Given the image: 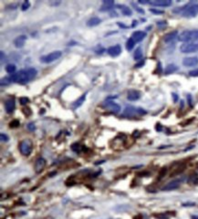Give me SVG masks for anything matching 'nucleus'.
<instances>
[{
    "label": "nucleus",
    "instance_id": "obj_7",
    "mask_svg": "<svg viewBox=\"0 0 198 219\" xmlns=\"http://www.w3.org/2000/svg\"><path fill=\"white\" fill-rule=\"evenodd\" d=\"M182 182H183V179H176V180H173L172 182L166 184L162 188V190L163 191H171V190L177 189L178 187L180 186V185L182 184Z\"/></svg>",
    "mask_w": 198,
    "mask_h": 219
},
{
    "label": "nucleus",
    "instance_id": "obj_14",
    "mask_svg": "<svg viewBox=\"0 0 198 219\" xmlns=\"http://www.w3.org/2000/svg\"><path fill=\"white\" fill-rule=\"evenodd\" d=\"M16 108V102L14 99H9L5 102V110L7 113H12L15 111Z\"/></svg>",
    "mask_w": 198,
    "mask_h": 219
},
{
    "label": "nucleus",
    "instance_id": "obj_48",
    "mask_svg": "<svg viewBox=\"0 0 198 219\" xmlns=\"http://www.w3.org/2000/svg\"><path fill=\"white\" fill-rule=\"evenodd\" d=\"M194 185H198V177H196V178L194 179Z\"/></svg>",
    "mask_w": 198,
    "mask_h": 219
},
{
    "label": "nucleus",
    "instance_id": "obj_35",
    "mask_svg": "<svg viewBox=\"0 0 198 219\" xmlns=\"http://www.w3.org/2000/svg\"><path fill=\"white\" fill-rule=\"evenodd\" d=\"M0 138H1V141L2 142H7L9 140V138L7 134L5 133H1V135H0Z\"/></svg>",
    "mask_w": 198,
    "mask_h": 219
},
{
    "label": "nucleus",
    "instance_id": "obj_6",
    "mask_svg": "<svg viewBox=\"0 0 198 219\" xmlns=\"http://www.w3.org/2000/svg\"><path fill=\"white\" fill-rule=\"evenodd\" d=\"M180 51L182 53H193L198 51V43H185L181 45Z\"/></svg>",
    "mask_w": 198,
    "mask_h": 219
},
{
    "label": "nucleus",
    "instance_id": "obj_21",
    "mask_svg": "<svg viewBox=\"0 0 198 219\" xmlns=\"http://www.w3.org/2000/svg\"><path fill=\"white\" fill-rule=\"evenodd\" d=\"M177 70H178V67L176 65H174V64H169V65H167V67L164 70V74L165 75H170V74L174 73Z\"/></svg>",
    "mask_w": 198,
    "mask_h": 219
},
{
    "label": "nucleus",
    "instance_id": "obj_30",
    "mask_svg": "<svg viewBox=\"0 0 198 219\" xmlns=\"http://www.w3.org/2000/svg\"><path fill=\"white\" fill-rule=\"evenodd\" d=\"M154 217H156L157 219H169V216L166 214H156L154 215Z\"/></svg>",
    "mask_w": 198,
    "mask_h": 219
},
{
    "label": "nucleus",
    "instance_id": "obj_22",
    "mask_svg": "<svg viewBox=\"0 0 198 219\" xmlns=\"http://www.w3.org/2000/svg\"><path fill=\"white\" fill-rule=\"evenodd\" d=\"M86 95H87V93L81 95V96L80 98H78V99H77V101L73 103V108H74V109H77V108L81 107V106L82 105V103L85 102V99H86Z\"/></svg>",
    "mask_w": 198,
    "mask_h": 219
},
{
    "label": "nucleus",
    "instance_id": "obj_50",
    "mask_svg": "<svg viewBox=\"0 0 198 219\" xmlns=\"http://www.w3.org/2000/svg\"><path fill=\"white\" fill-rule=\"evenodd\" d=\"M135 25H137V21H136V20H134V21H133V24H132V27H135Z\"/></svg>",
    "mask_w": 198,
    "mask_h": 219
},
{
    "label": "nucleus",
    "instance_id": "obj_8",
    "mask_svg": "<svg viewBox=\"0 0 198 219\" xmlns=\"http://www.w3.org/2000/svg\"><path fill=\"white\" fill-rule=\"evenodd\" d=\"M183 65L185 67H194L198 65V58L197 57H188L183 59Z\"/></svg>",
    "mask_w": 198,
    "mask_h": 219
},
{
    "label": "nucleus",
    "instance_id": "obj_42",
    "mask_svg": "<svg viewBox=\"0 0 198 219\" xmlns=\"http://www.w3.org/2000/svg\"><path fill=\"white\" fill-rule=\"evenodd\" d=\"M138 3L142 4V5H146V4H149V1H147V0H139Z\"/></svg>",
    "mask_w": 198,
    "mask_h": 219
},
{
    "label": "nucleus",
    "instance_id": "obj_26",
    "mask_svg": "<svg viewBox=\"0 0 198 219\" xmlns=\"http://www.w3.org/2000/svg\"><path fill=\"white\" fill-rule=\"evenodd\" d=\"M134 45H135V41L133 40L132 37H130L128 40H127V42H126V49H127V50L131 51L134 48Z\"/></svg>",
    "mask_w": 198,
    "mask_h": 219
},
{
    "label": "nucleus",
    "instance_id": "obj_2",
    "mask_svg": "<svg viewBox=\"0 0 198 219\" xmlns=\"http://www.w3.org/2000/svg\"><path fill=\"white\" fill-rule=\"evenodd\" d=\"M198 39V29L196 30H185L178 36V40L181 42H192Z\"/></svg>",
    "mask_w": 198,
    "mask_h": 219
},
{
    "label": "nucleus",
    "instance_id": "obj_46",
    "mask_svg": "<svg viewBox=\"0 0 198 219\" xmlns=\"http://www.w3.org/2000/svg\"><path fill=\"white\" fill-rule=\"evenodd\" d=\"M188 102H189V104L192 106V97H191V95H188Z\"/></svg>",
    "mask_w": 198,
    "mask_h": 219
},
{
    "label": "nucleus",
    "instance_id": "obj_43",
    "mask_svg": "<svg viewBox=\"0 0 198 219\" xmlns=\"http://www.w3.org/2000/svg\"><path fill=\"white\" fill-rule=\"evenodd\" d=\"M166 21H161V22H158L157 23V26L158 27H162V26H166Z\"/></svg>",
    "mask_w": 198,
    "mask_h": 219
},
{
    "label": "nucleus",
    "instance_id": "obj_33",
    "mask_svg": "<svg viewBox=\"0 0 198 219\" xmlns=\"http://www.w3.org/2000/svg\"><path fill=\"white\" fill-rule=\"evenodd\" d=\"M19 102H20V104L21 105H26L27 103H28L29 99L27 97H21L20 99H19Z\"/></svg>",
    "mask_w": 198,
    "mask_h": 219
},
{
    "label": "nucleus",
    "instance_id": "obj_23",
    "mask_svg": "<svg viewBox=\"0 0 198 219\" xmlns=\"http://www.w3.org/2000/svg\"><path fill=\"white\" fill-rule=\"evenodd\" d=\"M117 7H120V9L122 10V13H123L124 16H132V11L131 10L130 7H126V6H124V5H118Z\"/></svg>",
    "mask_w": 198,
    "mask_h": 219
},
{
    "label": "nucleus",
    "instance_id": "obj_36",
    "mask_svg": "<svg viewBox=\"0 0 198 219\" xmlns=\"http://www.w3.org/2000/svg\"><path fill=\"white\" fill-rule=\"evenodd\" d=\"M189 75L191 77H198V69L196 70H191L189 72Z\"/></svg>",
    "mask_w": 198,
    "mask_h": 219
},
{
    "label": "nucleus",
    "instance_id": "obj_34",
    "mask_svg": "<svg viewBox=\"0 0 198 219\" xmlns=\"http://www.w3.org/2000/svg\"><path fill=\"white\" fill-rule=\"evenodd\" d=\"M29 7H30V3H29L28 1H25V2L22 4L21 8H22L23 11H26V10H28V9L29 8Z\"/></svg>",
    "mask_w": 198,
    "mask_h": 219
},
{
    "label": "nucleus",
    "instance_id": "obj_19",
    "mask_svg": "<svg viewBox=\"0 0 198 219\" xmlns=\"http://www.w3.org/2000/svg\"><path fill=\"white\" fill-rule=\"evenodd\" d=\"M102 22V19L101 18H99L97 16H93L91 18H90L89 20L87 21V26L88 27H96L98 25H100Z\"/></svg>",
    "mask_w": 198,
    "mask_h": 219
},
{
    "label": "nucleus",
    "instance_id": "obj_20",
    "mask_svg": "<svg viewBox=\"0 0 198 219\" xmlns=\"http://www.w3.org/2000/svg\"><path fill=\"white\" fill-rule=\"evenodd\" d=\"M138 113V109L132 107V106H127L125 108V111H124V114L128 117H131V116H133L134 114ZM139 114V113H138Z\"/></svg>",
    "mask_w": 198,
    "mask_h": 219
},
{
    "label": "nucleus",
    "instance_id": "obj_3",
    "mask_svg": "<svg viewBox=\"0 0 198 219\" xmlns=\"http://www.w3.org/2000/svg\"><path fill=\"white\" fill-rule=\"evenodd\" d=\"M62 55V52L59 51V50H57V51H53L48 55H45V56H42L40 58V61L42 63H45V64H48V63H51L55 61H57L58 58H59Z\"/></svg>",
    "mask_w": 198,
    "mask_h": 219
},
{
    "label": "nucleus",
    "instance_id": "obj_27",
    "mask_svg": "<svg viewBox=\"0 0 198 219\" xmlns=\"http://www.w3.org/2000/svg\"><path fill=\"white\" fill-rule=\"evenodd\" d=\"M16 70V66L13 65V64H8V65L6 66V71H7V73H9V74H11V75L15 73Z\"/></svg>",
    "mask_w": 198,
    "mask_h": 219
},
{
    "label": "nucleus",
    "instance_id": "obj_24",
    "mask_svg": "<svg viewBox=\"0 0 198 219\" xmlns=\"http://www.w3.org/2000/svg\"><path fill=\"white\" fill-rule=\"evenodd\" d=\"M185 164H180L178 167H176L175 169H173V173H171V176H173V175H176V174L181 173L185 170Z\"/></svg>",
    "mask_w": 198,
    "mask_h": 219
},
{
    "label": "nucleus",
    "instance_id": "obj_44",
    "mask_svg": "<svg viewBox=\"0 0 198 219\" xmlns=\"http://www.w3.org/2000/svg\"><path fill=\"white\" fill-rule=\"evenodd\" d=\"M195 206L194 203H186V204H183V206Z\"/></svg>",
    "mask_w": 198,
    "mask_h": 219
},
{
    "label": "nucleus",
    "instance_id": "obj_13",
    "mask_svg": "<svg viewBox=\"0 0 198 219\" xmlns=\"http://www.w3.org/2000/svg\"><path fill=\"white\" fill-rule=\"evenodd\" d=\"M146 37V32L144 31H135L132 33V38L133 39V40L135 42H141L142 40H143V38Z\"/></svg>",
    "mask_w": 198,
    "mask_h": 219
},
{
    "label": "nucleus",
    "instance_id": "obj_37",
    "mask_svg": "<svg viewBox=\"0 0 198 219\" xmlns=\"http://www.w3.org/2000/svg\"><path fill=\"white\" fill-rule=\"evenodd\" d=\"M28 129L30 132H34V131L36 130V126H35V124H34L33 123H30L28 124Z\"/></svg>",
    "mask_w": 198,
    "mask_h": 219
},
{
    "label": "nucleus",
    "instance_id": "obj_4",
    "mask_svg": "<svg viewBox=\"0 0 198 219\" xmlns=\"http://www.w3.org/2000/svg\"><path fill=\"white\" fill-rule=\"evenodd\" d=\"M184 17L186 18H192L198 15V4H193V5H189L185 11L182 13Z\"/></svg>",
    "mask_w": 198,
    "mask_h": 219
},
{
    "label": "nucleus",
    "instance_id": "obj_47",
    "mask_svg": "<svg viewBox=\"0 0 198 219\" xmlns=\"http://www.w3.org/2000/svg\"><path fill=\"white\" fill-rule=\"evenodd\" d=\"M173 101H174V102H177V101H178V97H177V95L174 94V93H173Z\"/></svg>",
    "mask_w": 198,
    "mask_h": 219
},
{
    "label": "nucleus",
    "instance_id": "obj_17",
    "mask_svg": "<svg viewBox=\"0 0 198 219\" xmlns=\"http://www.w3.org/2000/svg\"><path fill=\"white\" fill-rule=\"evenodd\" d=\"M177 36H178V31H177V30L169 32V33H167V34H165V35L164 36V41L165 43H169V42L173 41L175 37H178Z\"/></svg>",
    "mask_w": 198,
    "mask_h": 219
},
{
    "label": "nucleus",
    "instance_id": "obj_40",
    "mask_svg": "<svg viewBox=\"0 0 198 219\" xmlns=\"http://www.w3.org/2000/svg\"><path fill=\"white\" fill-rule=\"evenodd\" d=\"M144 63H145L144 61H141L140 62H138L137 64H135V68H141V67H143L144 65Z\"/></svg>",
    "mask_w": 198,
    "mask_h": 219
},
{
    "label": "nucleus",
    "instance_id": "obj_32",
    "mask_svg": "<svg viewBox=\"0 0 198 219\" xmlns=\"http://www.w3.org/2000/svg\"><path fill=\"white\" fill-rule=\"evenodd\" d=\"M9 125H10L11 128H16V127H18L19 125H20V123H19L18 120H13V121L9 123Z\"/></svg>",
    "mask_w": 198,
    "mask_h": 219
},
{
    "label": "nucleus",
    "instance_id": "obj_31",
    "mask_svg": "<svg viewBox=\"0 0 198 219\" xmlns=\"http://www.w3.org/2000/svg\"><path fill=\"white\" fill-rule=\"evenodd\" d=\"M71 149L74 151V152H81V145L78 144H73L72 145H71Z\"/></svg>",
    "mask_w": 198,
    "mask_h": 219
},
{
    "label": "nucleus",
    "instance_id": "obj_38",
    "mask_svg": "<svg viewBox=\"0 0 198 219\" xmlns=\"http://www.w3.org/2000/svg\"><path fill=\"white\" fill-rule=\"evenodd\" d=\"M132 6L134 7V8H135V10H136V11H138L139 13H142V14H143V13H144V10H143V9L140 8L139 7H137V6L134 4V3H132Z\"/></svg>",
    "mask_w": 198,
    "mask_h": 219
},
{
    "label": "nucleus",
    "instance_id": "obj_5",
    "mask_svg": "<svg viewBox=\"0 0 198 219\" xmlns=\"http://www.w3.org/2000/svg\"><path fill=\"white\" fill-rule=\"evenodd\" d=\"M19 150H20V152L23 155H29L32 152V143L30 140L27 139V140H24L20 143L19 144Z\"/></svg>",
    "mask_w": 198,
    "mask_h": 219
},
{
    "label": "nucleus",
    "instance_id": "obj_18",
    "mask_svg": "<svg viewBox=\"0 0 198 219\" xmlns=\"http://www.w3.org/2000/svg\"><path fill=\"white\" fill-rule=\"evenodd\" d=\"M113 6H114V1H112V0H108V1L104 0L100 10L101 11H109L113 7Z\"/></svg>",
    "mask_w": 198,
    "mask_h": 219
},
{
    "label": "nucleus",
    "instance_id": "obj_1",
    "mask_svg": "<svg viewBox=\"0 0 198 219\" xmlns=\"http://www.w3.org/2000/svg\"><path fill=\"white\" fill-rule=\"evenodd\" d=\"M37 74V71L36 69L28 68L27 70H19V71L12 74L10 76V78H11V81L13 82L24 85V84L28 83L30 81H32L33 78H35Z\"/></svg>",
    "mask_w": 198,
    "mask_h": 219
},
{
    "label": "nucleus",
    "instance_id": "obj_45",
    "mask_svg": "<svg viewBox=\"0 0 198 219\" xmlns=\"http://www.w3.org/2000/svg\"><path fill=\"white\" fill-rule=\"evenodd\" d=\"M147 174H148L147 172H143V173H138V175H139V176H143V175H147Z\"/></svg>",
    "mask_w": 198,
    "mask_h": 219
},
{
    "label": "nucleus",
    "instance_id": "obj_10",
    "mask_svg": "<svg viewBox=\"0 0 198 219\" xmlns=\"http://www.w3.org/2000/svg\"><path fill=\"white\" fill-rule=\"evenodd\" d=\"M107 53L111 56V57H118L122 53V47L120 45H114L110 47L107 49Z\"/></svg>",
    "mask_w": 198,
    "mask_h": 219
},
{
    "label": "nucleus",
    "instance_id": "obj_12",
    "mask_svg": "<svg viewBox=\"0 0 198 219\" xmlns=\"http://www.w3.org/2000/svg\"><path fill=\"white\" fill-rule=\"evenodd\" d=\"M46 166V160L44 158H38L35 163L36 173H40Z\"/></svg>",
    "mask_w": 198,
    "mask_h": 219
},
{
    "label": "nucleus",
    "instance_id": "obj_49",
    "mask_svg": "<svg viewBox=\"0 0 198 219\" xmlns=\"http://www.w3.org/2000/svg\"><path fill=\"white\" fill-rule=\"evenodd\" d=\"M192 219H198V215H192Z\"/></svg>",
    "mask_w": 198,
    "mask_h": 219
},
{
    "label": "nucleus",
    "instance_id": "obj_9",
    "mask_svg": "<svg viewBox=\"0 0 198 219\" xmlns=\"http://www.w3.org/2000/svg\"><path fill=\"white\" fill-rule=\"evenodd\" d=\"M26 40H27V36L26 35L18 36V37H16L14 39V46L16 49H21V48L24 47V45L26 43Z\"/></svg>",
    "mask_w": 198,
    "mask_h": 219
},
{
    "label": "nucleus",
    "instance_id": "obj_11",
    "mask_svg": "<svg viewBox=\"0 0 198 219\" xmlns=\"http://www.w3.org/2000/svg\"><path fill=\"white\" fill-rule=\"evenodd\" d=\"M149 4L154 7H169L172 5L171 0H154V1H149Z\"/></svg>",
    "mask_w": 198,
    "mask_h": 219
},
{
    "label": "nucleus",
    "instance_id": "obj_39",
    "mask_svg": "<svg viewBox=\"0 0 198 219\" xmlns=\"http://www.w3.org/2000/svg\"><path fill=\"white\" fill-rule=\"evenodd\" d=\"M0 56H1V63L3 64V62L7 61V59H6V55L4 53V51H0Z\"/></svg>",
    "mask_w": 198,
    "mask_h": 219
},
{
    "label": "nucleus",
    "instance_id": "obj_29",
    "mask_svg": "<svg viewBox=\"0 0 198 219\" xmlns=\"http://www.w3.org/2000/svg\"><path fill=\"white\" fill-rule=\"evenodd\" d=\"M166 173H167V168L166 167L162 168L160 170V172H159V176H158V179H159V180H161V179H163L165 176Z\"/></svg>",
    "mask_w": 198,
    "mask_h": 219
},
{
    "label": "nucleus",
    "instance_id": "obj_16",
    "mask_svg": "<svg viewBox=\"0 0 198 219\" xmlns=\"http://www.w3.org/2000/svg\"><path fill=\"white\" fill-rule=\"evenodd\" d=\"M104 106H105L107 109H109L111 112H113V113H115V114H117L119 111H121V107L119 106L117 103L112 102H107L104 104Z\"/></svg>",
    "mask_w": 198,
    "mask_h": 219
},
{
    "label": "nucleus",
    "instance_id": "obj_41",
    "mask_svg": "<svg viewBox=\"0 0 198 219\" xmlns=\"http://www.w3.org/2000/svg\"><path fill=\"white\" fill-rule=\"evenodd\" d=\"M150 11L152 12V13H155V14H163L164 13V11H162V10H156V9H153V8L150 9Z\"/></svg>",
    "mask_w": 198,
    "mask_h": 219
},
{
    "label": "nucleus",
    "instance_id": "obj_25",
    "mask_svg": "<svg viewBox=\"0 0 198 219\" xmlns=\"http://www.w3.org/2000/svg\"><path fill=\"white\" fill-rule=\"evenodd\" d=\"M133 58L135 61H140V59L143 58V50L141 48H138L135 52H134V55H133Z\"/></svg>",
    "mask_w": 198,
    "mask_h": 219
},
{
    "label": "nucleus",
    "instance_id": "obj_28",
    "mask_svg": "<svg viewBox=\"0 0 198 219\" xmlns=\"http://www.w3.org/2000/svg\"><path fill=\"white\" fill-rule=\"evenodd\" d=\"M11 82H12V81H11L10 77H5V78H3L1 79V82H0V84H1V86H7Z\"/></svg>",
    "mask_w": 198,
    "mask_h": 219
},
{
    "label": "nucleus",
    "instance_id": "obj_15",
    "mask_svg": "<svg viewBox=\"0 0 198 219\" xmlns=\"http://www.w3.org/2000/svg\"><path fill=\"white\" fill-rule=\"evenodd\" d=\"M141 97V94L138 90H130L128 91V94H127V99L131 102H135V101H138V99H140Z\"/></svg>",
    "mask_w": 198,
    "mask_h": 219
}]
</instances>
